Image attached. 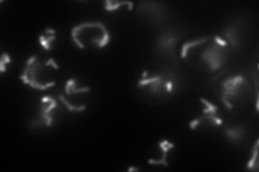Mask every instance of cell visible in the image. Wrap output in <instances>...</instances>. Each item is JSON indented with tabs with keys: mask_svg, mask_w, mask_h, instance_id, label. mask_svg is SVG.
Returning a JSON list of instances; mask_svg holds the SVG:
<instances>
[{
	"mask_svg": "<svg viewBox=\"0 0 259 172\" xmlns=\"http://www.w3.org/2000/svg\"><path fill=\"white\" fill-rule=\"evenodd\" d=\"M180 56L187 66L214 73L225 67L229 56V46L220 35L204 36L184 42L180 48Z\"/></svg>",
	"mask_w": 259,
	"mask_h": 172,
	"instance_id": "1",
	"label": "cell"
},
{
	"mask_svg": "<svg viewBox=\"0 0 259 172\" xmlns=\"http://www.w3.org/2000/svg\"><path fill=\"white\" fill-rule=\"evenodd\" d=\"M135 87L140 99L145 103L163 104L171 100L177 91V76L166 65L151 63L140 73Z\"/></svg>",
	"mask_w": 259,
	"mask_h": 172,
	"instance_id": "2",
	"label": "cell"
},
{
	"mask_svg": "<svg viewBox=\"0 0 259 172\" xmlns=\"http://www.w3.org/2000/svg\"><path fill=\"white\" fill-rule=\"evenodd\" d=\"M59 71V65L53 59H41L38 55H32L26 61L21 73V80L25 85L39 91L56 85L55 76Z\"/></svg>",
	"mask_w": 259,
	"mask_h": 172,
	"instance_id": "3",
	"label": "cell"
},
{
	"mask_svg": "<svg viewBox=\"0 0 259 172\" xmlns=\"http://www.w3.org/2000/svg\"><path fill=\"white\" fill-rule=\"evenodd\" d=\"M71 39L81 50H99L107 46L110 32L102 22H84L71 29Z\"/></svg>",
	"mask_w": 259,
	"mask_h": 172,
	"instance_id": "4",
	"label": "cell"
},
{
	"mask_svg": "<svg viewBox=\"0 0 259 172\" xmlns=\"http://www.w3.org/2000/svg\"><path fill=\"white\" fill-rule=\"evenodd\" d=\"M220 88L221 100L228 110H234L247 103L253 95L252 82L241 75L225 78Z\"/></svg>",
	"mask_w": 259,
	"mask_h": 172,
	"instance_id": "5",
	"label": "cell"
},
{
	"mask_svg": "<svg viewBox=\"0 0 259 172\" xmlns=\"http://www.w3.org/2000/svg\"><path fill=\"white\" fill-rule=\"evenodd\" d=\"M91 86L84 84L79 78L69 79L64 85L59 100L68 112L81 113L88 108V98Z\"/></svg>",
	"mask_w": 259,
	"mask_h": 172,
	"instance_id": "6",
	"label": "cell"
},
{
	"mask_svg": "<svg viewBox=\"0 0 259 172\" xmlns=\"http://www.w3.org/2000/svg\"><path fill=\"white\" fill-rule=\"evenodd\" d=\"M198 113L189 121V128L191 130H212L223 125V119L218 111V106L205 98H200L198 102Z\"/></svg>",
	"mask_w": 259,
	"mask_h": 172,
	"instance_id": "7",
	"label": "cell"
},
{
	"mask_svg": "<svg viewBox=\"0 0 259 172\" xmlns=\"http://www.w3.org/2000/svg\"><path fill=\"white\" fill-rule=\"evenodd\" d=\"M61 112L59 100L53 96H45L40 99L37 116L30 122L32 128H49L58 121Z\"/></svg>",
	"mask_w": 259,
	"mask_h": 172,
	"instance_id": "8",
	"label": "cell"
},
{
	"mask_svg": "<svg viewBox=\"0 0 259 172\" xmlns=\"http://www.w3.org/2000/svg\"><path fill=\"white\" fill-rule=\"evenodd\" d=\"M181 37L175 31H165L161 34L156 41V51L162 59L175 63L177 56V47Z\"/></svg>",
	"mask_w": 259,
	"mask_h": 172,
	"instance_id": "9",
	"label": "cell"
},
{
	"mask_svg": "<svg viewBox=\"0 0 259 172\" xmlns=\"http://www.w3.org/2000/svg\"><path fill=\"white\" fill-rule=\"evenodd\" d=\"M137 12L144 16H147L150 21L155 23L162 21L166 16L165 8L160 3H142L139 6Z\"/></svg>",
	"mask_w": 259,
	"mask_h": 172,
	"instance_id": "10",
	"label": "cell"
},
{
	"mask_svg": "<svg viewBox=\"0 0 259 172\" xmlns=\"http://www.w3.org/2000/svg\"><path fill=\"white\" fill-rule=\"evenodd\" d=\"M226 42L228 46H231L233 50H238L239 46L242 42V34L241 29L236 25V24H232V25L227 26L223 34L220 35Z\"/></svg>",
	"mask_w": 259,
	"mask_h": 172,
	"instance_id": "11",
	"label": "cell"
},
{
	"mask_svg": "<svg viewBox=\"0 0 259 172\" xmlns=\"http://www.w3.org/2000/svg\"><path fill=\"white\" fill-rule=\"evenodd\" d=\"M174 149V144L172 142H169L166 139L164 140H162L159 144H158V150L160 151L161 155L160 157L158 158H150L148 160L149 165L152 166H163L166 167L168 165V161H167V157H168V153L171 150Z\"/></svg>",
	"mask_w": 259,
	"mask_h": 172,
	"instance_id": "12",
	"label": "cell"
},
{
	"mask_svg": "<svg viewBox=\"0 0 259 172\" xmlns=\"http://www.w3.org/2000/svg\"><path fill=\"white\" fill-rule=\"evenodd\" d=\"M55 40H56V31L51 28H47L44 31V34L39 36V43L47 52H50L53 50Z\"/></svg>",
	"mask_w": 259,
	"mask_h": 172,
	"instance_id": "13",
	"label": "cell"
},
{
	"mask_svg": "<svg viewBox=\"0 0 259 172\" xmlns=\"http://www.w3.org/2000/svg\"><path fill=\"white\" fill-rule=\"evenodd\" d=\"M224 134L227 140L232 143H240L245 138V130L243 127H226Z\"/></svg>",
	"mask_w": 259,
	"mask_h": 172,
	"instance_id": "14",
	"label": "cell"
},
{
	"mask_svg": "<svg viewBox=\"0 0 259 172\" xmlns=\"http://www.w3.org/2000/svg\"><path fill=\"white\" fill-rule=\"evenodd\" d=\"M104 7H105V10L108 12H115L122 9L132 11L134 5L131 2H106L104 4Z\"/></svg>",
	"mask_w": 259,
	"mask_h": 172,
	"instance_id": "15",
	"label": "cell"
},
{
	"mask_svg": "<svg viewBox=\"0 0 259 172\" xmlns=\"http://www.w3.org/2000/svg\"><path fill=\"white\" fill-rule=\"evenodd\" d=\"M258 139L255 141L252 151H250V158L247 161V169L257 170L258 168Z\"/></svg>",
	"mask_w": 259,
	"mask_h": 172,
	"instance_id": "16",
	"label": "cell"
},
{
	"mask_svg": "<svg viewBox=\"0 0 259 172\" xmlns=\"http://www.w3.org/2000/svg\"><path fill=\"white\" fill-rule=\"evenodd\" d=\"M11 63V57L8 53H4L0 59V72L4 73L7 70V65Z\"/></svg>",
	"mask_w": 259,
	"mask_h": 172,
	"instance_id": "17",
	"label": "cell"
},
{
	"mask_svg": "<svg viewBox=\"0 0 259 172\" xmlns=\"http://www.w3.org/2000/svg\"><path fill=\"white\" fill-rule=\"evenodd\" d=\"M128 171H140L139 168H128Z\"/></svg>",
	"mask_w": 259,
	"mask_h": 172,
	"instance_id": "18",
	"label": "cell"
}]
</instances>
